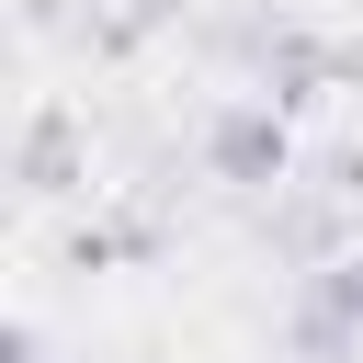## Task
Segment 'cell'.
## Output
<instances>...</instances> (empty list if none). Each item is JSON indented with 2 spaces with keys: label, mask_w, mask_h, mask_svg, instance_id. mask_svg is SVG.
<instances>
[{
  "label": "cell",
  "mask_w": 363,
  "mask_h": 363,
  "mask_svg": "<svg viewBox=\"0 0 363 363\" xmlns=\"http://www.w3.org/2000/svg\"><path fill=\"white\" fill-rule=\"evenodd\" d=\"M216 159H227V170H238V182H250V170H272V159H284V136H272V125H250V113H238V125H227V136H216Z\"/></svg>",
  "instance_id": "obj_1"
}]
</instances>
